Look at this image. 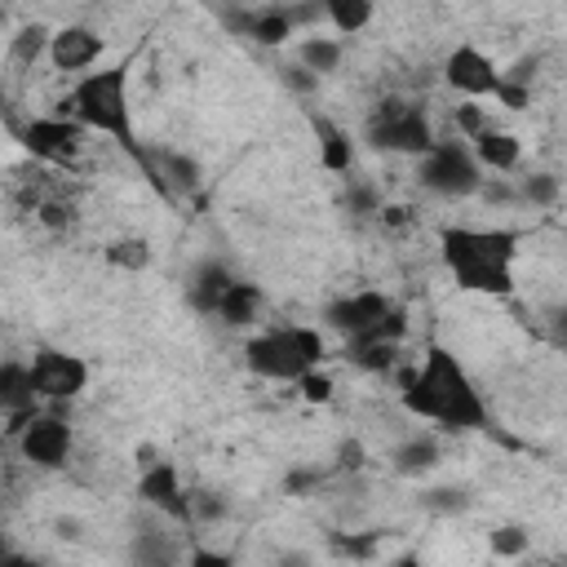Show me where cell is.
Listing matches in <instances>:
<instances>
[{
	"instance_id": "1",
	"label": "cell",
	"mask_w": 567,
	"mask_h": 567,
	"mask_svg": "<svg viewBox=\"0 0 567 567\" xmlns=\"http://www.w3.org/2000/svg\"><path fill=\"white\" fill-rule=\"evenodd\" d=\"M403 403L412 416L430 421L434 430H483L487 425V403L452 350H430L421 359L416 377L403 390Z\"/></svg>"
},
{
	"instance_id": "2",
	"label": "cell",
	"mask_w": 567,
	"mask_h": 567,
	"mask_svg": "<svg viewBox=\"0 0 567 567\" xmlns=\"http://www.w3.org/2000/svg\"><path fill=\"white\" fill-rule=\"evenodd\" d=\"M514 257L518 239L496 226H452L443 235V261L452 279L470 292H509L514 288Z\"/></svg>"
},
{
	"instance_id": "3",
	"label": "cell",
	"mask_w": 567,
	"mask_h": 567,
	"mask_svg": "<svg viewBox=\"0 0 567 567\" xmlns=\"http://www.w3.org/2000/svg\"><path fill=\"white\" fill-rule=\"evenodd\" d=\"M75 124H84L89 133L111 137L115 146L133 151L142 159V146L133 142V106H128V66H97L80 80H71V97L66 111Z\"/></svg>"
},
{
	"instance_id": "4",
	"label": "cell",
	"mask_w": 567,
	"mask_h": 567,
	"mask_svg": "<svg viewBox=\"0 0 567 567\" xmlns=\"http://www.w3.org/2000/svg\"><path fill=\"white\" fill-rule=\"evenodd\" d=\"M244 359L266 381H301L323 359V332L306 328V323H275V328H261L257 337H248Z\"/></svg>"
},
{
	"instance_id": "5",
	"label": "cell",
	"mask_w": 567,
	"mask_h": 567,
	"mask_svg": "<svg viewBox=\"0 0 567 567\" xmlns=\"http://www.w3.org/2000/svg\"><path fill=\"white\" fill-rule=\"evenodd\" d=\"M483 164L474 159V146L465 137H447V142H434L425 155H421V186L443 195V199H465V195H478L483 190Z\"/></svg>"
},
{
	"instance_id": "6",
	"label": "cell",
	"mask_w": 567,
	"mask_h": 567,
	"mask_svg": "<svg viewBox=\"0 0 567 567\" xmlns=\"http://www.w3.org/2000/svg\"><path fill=\"white\" fill-rule=\"evenodd\" d=\"M443 80H447V89H456L465 102H487V97L501 93L505 71L492 62L487 49H478V44H456V49L447 53V62H443Z\"/></svg>"
},
{
	"instance_id": "7",
	"label": "cell",
	"mask_w": 567,
	"mask_h": 567,
	"mask_svg": "<svg viewBox=\"0 0 567 567\" xmlns=\"http://www.w3.org/2000/svg\"><path fill=\"white\" fill-rule=\"evenodd\" d=\"M372 137H377V146H390L403 155H425L439 142L430 128V115L421 106H403V102H385L372 115Z\"/></svg>"
},
{
	"instance_id": "8",
	"label": "cell",
	"mask_w": 567,
	"mask_h": 567,
	"mask_svg": "<svg viewBox=\"0 0 567 567\" xmlns=\"http://www.w3.org/2000/svg\"><path fill=\"white\" fill-rule=\"evenodd\" d=\"M27 372H31L35 399H49V403L75 399V394L89 385V363H84L80 354H66V350H40V354L27 363Z\"/></svg>"
},
{
	"instance_id": "9",
	"label": "cell",
	"mask_w": 567,
	"mask_h": 567,
	"mask_svg": "<svg viewBox=\"0 0 567 567\" xmlns=\"http://www.w3.org/2000/svg\"><path fill=\"white\" fill-rule=\"evenodd\" d=\"M44 53H49V62H53L58 71H66L71 80H80V75H89V71L102 66L106 40H102L93 27H75V22H71V27H58V31L49 35Z\"/></svg>"
},
{
	"instance_id": "10",
	"label": "cell",
	"mask_w": 567,
	"mask_h": 567,
	"mask_svg": "<svg viewBox=\"0 0 567 567\" xmlns=\"http://www.w3.org/2000/svg\"><path fill=\"white\" fill-rule=\"evenodd\" d=\"M71 447H75L71 425L58 421V416H40V412H35V416L22 425V434H18V452H22L31 465H40V470H58V465H66Z\"/></svg>"
},
{
	"instance_id": "11",
	"label": "cell",
	"mask_w": 567,
	"mask_h": 567,
	"mask_svg": "<svg viewBox=\"0 0 567 567\" xmlns=\"http://www.w3.org/2000/svg\"><path fill=\"white\" fill-rule=\"evenodd\" d=\"M84 124H75L71 115H44V120H31V128H27V146L35 151V155H44V159H58V164H66V159H75V151L84 146Z\"/></svg>"
},
{
	"instance_id": "12",
	"label": "cell",
	"mask_w": 567,
	"mask_h": 567,
	"mask_svg": "<svg viewBox=\"0 0 567 567\" xmlns=\"http://www.w3.org/2000/svg\"><path fill=\"white\" fill-rule=\"evenodd\" d=\"M137 496L142 505H151L155 514L173 518L182 509V474L173 461H142V478H137Z\"/></svg>"
},
{
	"instance_id": "13",
	"label": "cell",
	"mask_w": 567,
	"mask_h": 567,
	"mask_svg": "<svg viewBox=\"0 0 567 567\" xmlns=\"http://www.w3.org/2000/svg\"><path fill=\"white\" fill-rule=\"evenodd\" d=\"M474 159L483 164V173H518V164H523V142L514 137V133H505V128H487V133H478L474 142Z\"/></svg>"
},
{
	"instance_id": "14",
	"label": "cell",
	"mask_w": 567,
	"mask_h": 567,
	"mask_svg": "<svg viewBox=\"0 0 567 567\" xmlns=\"http://www.w3.org/2000/svg\"><path fill=\"white\" fill-rule=\"evenodd\" d=\"M439 456H443L439 434L434 430H421V434H412V439H403L394 447V470L399 474H430L439 465Z\"/></svg>"
},
{
	"instance_id": "15",
	"label": "cell",
	"mask_w": 567,
	"mask_h": 567,
	"mask_svg": "<svg viewBox=\"0 0 567 567\" xmlns=\"http://www.w3.org/2000/svg\"><path fill=\"white\" fill-rule=\"evenodd\" d=\"M297 58H301V71H310V75H328V71H337L341 66V58H346V44L337 40V35H301L297 40Z\"/></svg>"
},
{
	"instance_id": "16",
	"label": "cell",
	"mask_w": 567,
	"mask_h": 567,
	"mask_svg": "<svg viewBox=\"0 0 567 567\" xmlns=\"http://www.w3.org/2000/svg\"><path fill=\"white\" fill-rule=\"evenodd\" d=\"M377 18V9L368 0H328L323 4V22L332 27V35H354Z\"/></svg>"
},
{
	"instance_id": "17",
	"label": "cell",
	"mask_w": 567,
	"mask_h": 567,
	"mask_svg": "<svg viewBox=\"0 0 567 567\" xmlns=\"http://www.w3.org/2000/svg\"><path fill=\"white\" fill-rule=\"evenodd\" d=\"M319 159L328 168H350V159H354L350 137L341 128H332V124H319Z\"/></svg>"
},
{
	"instance_id": "18",
	"label": "cell",
	"mask_w": 567,
	"mask_h": 567,
	"mask_svg": "<svg viewBox=\"0 0 567 567\" xmlns=\"http://www.w3.org/2000/svg\"><path fill=\"white\" fill-rule=\"evenodd\" d=\"M532 545V536L523 527H496L492 532V554H505V558H518L523 549Z\"/></svg>"
},
{
	"instance_id": "19",
	"label": "cell",
	"mask_w": 567,
	"mask_h": 567,
	"mask_svg": "<svg viewBox=\"0 0 567 567\" xmlns=\"http://www.w3.org/2000/svg\"><path fill=\"white\" fill-rule=\"evenodd\" d=\"M106 257H111V261H120V266H133V270H142V266L151 261V252H146V244H142V239H120V244H111V248H106Z\"/></svg>"
},
{
	"instance_id": "20",
	"label": "cell",
	"mask_w": 567,
	"mask_h": 567,
	"mask_svg": "<svg viewBox=\"0 0 567 567\" xmlns=\"http://www.w3.org/2000/svg\"><path fill=\"white\" fill-rule=\"evenodd\" d=\"M554 190H558V186H554V177H549V173L523 177V186H518V195H523V199H536V204H549V199H554Z\"/></svg>"
},
{
	"instance_id": "21",
	"label": "cell",
	"mask_w": 567,
	"mask_h": 567,
	"mask_svg": "<svg viewBox=\"0 0 567 567\" xmlns=\"http://www.w3.org/2000/svg\"><path fill=\"white\" fill-rule=\"evenodd\" d=\"M182 567H235V558L221 554V549H204V545H195V549H186Z\"/></svg>"
},
{
	"instance_id": "22",
	"label": "cell",
	"mask_w": 567,
	"mask_h": 567,
	"mask_svg": "<svg viewBox=\"0 0 567 567\" xmlns=\"http://www.w3.org/2000/svg\"><path fill=\"white\" fill-rule=\"evenodd\" d=\"M297 385H301V394H306L310 403H323V399H332V377H328V372H319V368H315L310 377H301Z\"/></svg>"
}]
</instances>
